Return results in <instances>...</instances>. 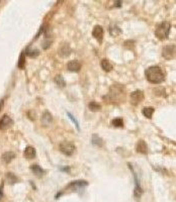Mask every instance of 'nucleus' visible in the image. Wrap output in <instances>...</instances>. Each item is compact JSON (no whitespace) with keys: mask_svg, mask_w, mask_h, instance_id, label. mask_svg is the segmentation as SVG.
Here are the masks:
<instances>
[{"mask_svg":"<svg viewBox=\"0 0 176 202\" xmlns=\"http://www.w3.org/2000/svg\"><path fill=\"white\" fill-rule=\"evenodd\" d=\"M147 80L152 84H160L165 80V73L159 66H152L145 72Z\"/></svg>","mask_w":176,"mask_h":202,"instance_id":"obj_1","label":"nucleus"},{"mask_svg":"<svg viewBox=\"0 0 176 202\" xmlns=\"http://www.w3.org/2000/svg\"><path fill=\"white\" fill-rule=\"evenodd\" d=\"M126 90L125 86L120 84H113L109 89V93L108 96H104V98L108 97L109 102L113 103H119L125 100Z\"/></svg>","mask_w":176,"mask_h":202,"instance_id":"obj_2","label":"nucleus"},{"mask_svg":"<svg viewBox=\"0 0 176 202\" xmlns=\"http://www.w3.org/2000/svg\"><path fill=\"white\" fill-rule=\"evenodd\" d=\"M170 23L168 21H163L159 23L155 30V36L159 40H165L169 36V31H170Z\"/></svg>","mask_w":176,"mask_h":202,"instance_id":"obj_3","label":"nucleus"},{"mask_svg":"<svg viewBox=\"0 0 176 202\" xmlns=\"http://www.w3.org/2000/svg\"><path fill=\"white\" fill-rule=\"evenodd\" d=\"M59 149H60V151L66 156H72L76 151L75 145L72 144L71 142H67V141L62 142L61 144L59 145Z\"/></svg>","mask_w":176,"mask_h":202,"instance_id":"obj_4","label":"nucleus"},{"mask_svg":"<svg viewBox=\"0 0 176 202\" xmlns=\"http://www.w3.org/2000/svg\"><path fill=\"white\" fill-rule=\"evenodd\" d=\"M162 56L167 59V60H171V59L175 58V45H167L163 48L162 50Z\"/></svg>","mask_w":176,"mask_h":202,"instance_id":"obj_5","label":"nucleus"},{"mask_svg":"<svg viewBox=\"0 0 176 202\" xmlns=\"http://www.w3.org/2000/svg\"><path fill=\"white\" fill-rule=\"evenodd\" d=\"M130 99H131V103H132L133 105H138V104L141 103L144 100L143 91H141V90H136V91L132 92L131 93Z\"/></svg>","mask_w":176,"mask_h":202,"instance_id":"obj_6","label":"nucleus"},{"mask_svg":"<svg viewBox=\"0 0 176 202\" xmlns=\"http://www.w3.org/2000/svg\"><path fill=\"white\" fill-rule=\"evenodd\" d=\"M88 183L86 182L84 180H77V181H73V182H71L70 184L68 185L67 188L71 190H74V191H78L82 189V188H84L85 186H87Z\"/></svg>","mask_w":176,"mask_h":202,"instance_id":"obj_7","label":"nucleus"},{"mask_svg":"<svg viewBox=\"0 0 176 202\" xmlns=\"http://www.w3.org/2000/svg\"><path fill=\"white\" fill-rule=\"evenodd\" d=\"M12 124H13V121L8 115L2 116V118L0 119V130H8Z\"/></svg>","mask_w":176,"mask_h":202,"instance_id":"obj_8","label":"nucleus"},{"mask_svg":"<svg viewBox=\"0 0 176 202\" xmlns=\"http://www.w3.org/2000/svg\"><path fill=\"white\" fill-rule=\"evenodd\" d=\"M92 36H93V37H95L99 43H101L102 39H103V29L100 25H95L94 27H93Z\"/></svg>","mask_w":176,"mask_h":202,"instance_id":"obj_9","label":"nucleus"},{"mask_svg":"<svg viewBox=\"0 0 176 202\" xmlns=\"http://www.w3.org/2000/svg\"><path fill=\"white\" fill-rule=\"evenodd\" d=\"M53 121V116L49 111H45L42 114V117H41V122L44 125V126H49Z\"/></svg>","mask_w":176,"mask_h":202,"instance_id":"obj_10","label":"nucleus"},{"mask_svg":"<svg viewBox=\"0 0 176 202\" xmlns=\"http://www.w3.org/2000/svg\"><path fill=\"white\" fill-rule=\"evenodd\" d=\"M71 52H72V50H71L70 46H69L67 43H65V44H63L60 47V49H59V51H58V53H59V55H60L62 58H66V57H68V56L71 54Z\"/></svg>","mask_w":176,"mask_h":202,"instance_id":"obj_11","label":"nucleus"},{"mask_svg":"<svg viewBox=\"0 0 176 202\" xmlns=\"http://www.w3.org/2000/svg\"><path fill=\"white\" fill-rule=\"evenodd\" d=\"M67 69H68L69 71H71V72H78V71L81 69V64H80V62H78V61H76V60H73V61L68 62V64H67Z\"/></svg>","mask_w":176,"mask_h":202,"instance_id":"obj_12","label":"nucleus"},{"mask_svg":"<svg viewBox=\"0 0 176 202\" xmlns=\"http://www.w3.org/2000/svg\"><path fill=\"white\" fill-rule=\"evenodd\" d=\"M136 151L140 154H143V155H146L148 153V147H147V144L144 141H139L137 142V146H136Z\"/></svg>","mask_w":176,"mask_h":202,"instance_id":"obj_13","label":"nucleus"},{"mask_svg":"<svg viewBox=\"0 0 176 202\" xmlns=\"http://www.w3.org/2000/svg\"><path fill=\"white\" fill-rule=\"evenodd\" d=\"M25 157L29 160L33 159L34 157H36V150H34V148H33L32 146L26 147L25 150Z\"/></svg>","mask_w":176,"mask_h":202,"instance_id":"obj_14","label":"nucleus"},{"mask_svg":"<svg viewBox=\"0 0 176 202\" xmlns=\"http://www.w3.org/2000/svg\"><path fill=\"white\" fill-rule=\"evenodd\" d=\"M14 158H15V154L13 152H6L1 157L2 161L4 162L5 164H9Z\"/></svg>","mask_w":176,"mask_h":202,"instance_id":"obj_15","label":"nucleus"},{"mask_svg":"<svg viewBox=\"0 0 176 202\" xmlns=\"http://www.w3.org/2000/svg\"><path fill=\"white\" fill-rule=\"evenodd\" d=\"M91 142H92L93 146H95V147H102L103 144H104V142H103L102 138L97 134H92Z\"/></svg>","mask_w":176,"mask_h":202,"instance_id":"obj_16","label":"nucleus"},{"mask_svg":"<svg viewBox=\"0 0 176 202\" xmlns=\"http://www.w3.org/2000/svg\"><path fill=\"white\" fill-rule=\"evenodd\" d=\"M26 55L30 58H37L40 55V51L36 48H27L25 51Z\"/></svg>","mask_w":176,"mask_h":202,"instance_id":"obj_17","label":"nucleus"},{"mask_svg":"<svg viewBox=\"0 0 176 202\" xmlns=\"http://www.w3.org/2000/svg\"><path fill=\"white\" fill-rule=\"evenodd\" d=\"M101 68L104 70L105 72H110L112 70V65L111 63H110L108 60H106V59H103L101 61Z\"/></svg>","mask_w":176,"mask_h":202,"instance_id":"obj_18","label":"nucleus"},{"mask_svg":"<svg viewBox=\"0 0 176 202\" xmlns=\"http://www.w3.org/2000/svg\"><path fill=\"white\" fill-rule=\"evenodd\" d=\"M142 113L144 114L145 117L152 118L153 113H154V108L153 107H145V108H143V110H142Z\"/></svg>","mask_w":176,"mask_h":202,"instance_id":"obj_19","label":"nucleus"},{"mask_svg":"<svg viewBox=\"0 0 176 202\" xmlns=\"http://www.w3.org/2000/svg\"><path fill=\"white\" fill-rule=\"evenodd\" d=\"M32 171H33V173L34 174V175H37V176H39V177H41V176H43V174H45V171L44 170L41 168L40 166H37V165H33V166H32Z\"/></svg>","mask_w":176,"mask_h":202,"instance_id":"obj_20","label":"nucleus"},{"mask_svg":"<svg viewBox=\"0 0 176 202\" xmlns=\"http://www.w3.org/2000/svg\"><path fill=\"white\" fill-rule=\"evenodd\" d=\"M109 31H110V33H111V36L116 37V36H119V34H120L122 29H120L116 24H112V25H110L109 27Z\"/></svg>","mask_w":176,"mask_h":202,"instance_id":"obj_21","label":"nucleus"},{"mask_svg":"<svg viewBox=\"0 0 176 202\" xmlns=\"http://www.w3.org/2000/svg\"><path fill=\"white\" fill-rule=\"evenodd\" d=\"M55 82H56V84L60 87V88H64V87L66 86V82H65L64 78L62 77L61 75H57L56 77H55Z\"/></svg>","mask_w":176,"mask_h":202,"instance_id":"obj_22","label":"nucleus"},{"mask_svg":"<svg viewBox=\"0 0 176 202\" xmlns=\"http://www.w3.org/2000/svg\"><path fill=\"white\" fill-rule=\"evenodd\" d=\"M5 177H6V180H7V182L9 184H14L18 181V178H17L13 173H7Z\"/></svg>","mask_w":176,"mask_h":202,"instance_id":"obj_23","label":"nucleus"},{"mask_svg":"<svg viewBox=\"0 0 176 202\" xmlns=\"http://www.w3.org/2000/svg\"><path fill=\"white\" fill-rule=\"evenodd\" d=\"M88 107H89V109H90L91 111H93V112H96V111L100 110V108H101V106L99 105L97 102H94V101H92V102L89 103Z\"/></svg>","mask_w":176,"mask_h":202,"instance_id":"obj_24","label":"nucleus"},{"mask_svg":"<svg viewBox=\"0 0 176 202\" xmlns=\"http://www.w3.org/2000/svg\"><path fill=\"white\" fill-rule=\"evenodd\" d=\"M25 53L20 54V57H19V60H18V63H17V67L19 69H23L25 68Z\"/></svg>","mask_w":176,"mask_h":202,"instance_id":"obj_25","label":"nucleus"},{"mask_svg":"<svg viewBox=\"0 0 176 202\" xmlns=\"http://www.w3.org/2000/svg\"><path fill=\"white\" fill-rule=\"evenodd\" d=\"M112 125L116 127H122L123 126V120L122 118H115V119L112 120Z\"/></svg>","mask_w":176,"mask_h":202,"instance_id":"obj_26","label":"nucleus"},{"mask_svg":"<svg viewBox=\"0 0 176 202\" xmlns=\"http://www.w3.org/2000/svg\"><path fill=\"white\" fill-rule=\"evenodd\" d=\"M67 115L69 116V118H70V119L73 121V123L76 125V127L78 128V130H80V126H79V123H78V121H77V119H76V118H74V116L72 115V114L70 113V112H67Z\"/></svg>","mask_w":176,"mask_h":202,"instance_id":"obj_27","label":"nucleus"},{"mask_svg":"<svg viewBox=\"0 0 176 202\" xmlns=\"http://www.w3.org/2000/svg\"><path fill=\"white\" fill-rule=\"evenodd\" d=\"M42 45H43V48L45 49V50H47V49L52 45V41L47 40V41H45V43H43Z\"/></svg>","mask_w":176,"mask_h":202,"instance_id":"obj_28","label":"nucleus"},{"mask_svg":"<svg viewBox=\"0 0 176 202\" xmlns=\"http://www.w3.org/2000/svg\"><path fill=\"white\" fill-rule=\"evenodd\" d=\"M3 102H4V101H3V100L0 101V109L2 108V106H3Z\"/></svg>","mask_w":176,"mask_h":202,"instance_id":"obj_29","label":"nucleus"}]
</instances>
